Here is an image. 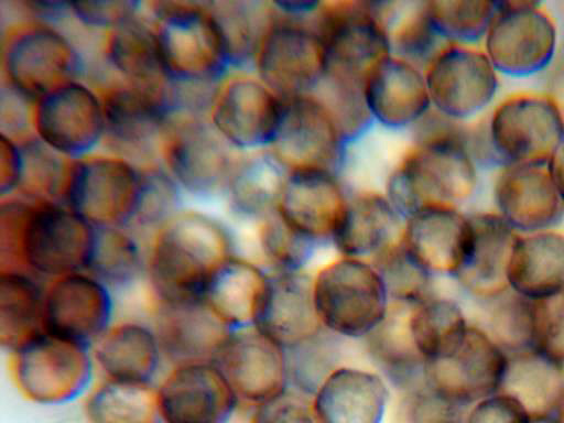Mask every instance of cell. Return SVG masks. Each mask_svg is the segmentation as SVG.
I'll use <instances>...</instances> for the list:
<instances>
[{
    "label": "cell",
    "instance_id": "cell-1",
    "mask_svg": "<svg viewBox=\"0 0 564 423\" xmlns=\"http://www.w3.org/2000/svg\"><path fill=\"white\" fill-rule=\"evenodd\" d=\"M410 132L411 143L388 171L383 192L403 220L429 206L460 208L477 184L463 123L431 110Z\"/></svg>",
    "mask_w": 564,
    "mask_h": 423
},
{
    "label": "cell",
    "instance_id": "cell-2",
    "mask_svg": "<svg viewBox=\"0 0 564 423\" xmlns=\"http://www.w3.org/2000/svg\"><path fill=\"white\" fill-rule=\"evenodd\" d=\"M232 256L234 241L221 223L178 213L162 227L149 263L162 304L203 302L213 275Z\"/></svg>",
    "mask_w": 564,
    "mask_h": 423
},
{
    "label": "cell",
    "instance_id": "cell-3",
    "mask_svg": "<svg viewBox=\"0 0 564 423\" xmlns=\"http://www.w3.org/2000/svg\"><path fill=\"white\" fill-rule=\"evenodd\" d=\"M153 6L167 84L175 88L220 86L234 70L210 1Z\"/></svg>",
    "mask_w": 564,
    "mask_h": 423
},
{
    "label": "cell",
    "instance_id": "cell-4",
    "mask_svg": "<svg viewBox=\"0 0 564 423\" xmlns=\"http://www.w3.org/2000/svg\"><path fill=\"white\" fill-rule=\"evenodd\" d=\"M1 217L9 220V242H17L33 273L63 276L87 270L96 226L64 204L10 200Z\"/></svg>",
    "mask_w": 564,
    "mask_h": 423
},
{
    "label": "cell",
    "instance_id": "cell-5",
    "mask_svg": "<svg viewBox=\"0 0 564 423\" xmlns=\"http://www.w3.org/2000/svg\"><path fill=\"white\" fill-rule=\"evenodd\" d=\"M322 327L344 340H364L387 318L391 301L370 260L337 256L313 274Z\"/></svg>",
    "mask_w": 564,
    "mask_h": 423
},
{
    "label": "cell",
    "instance_id": "cell-6",
    "mask_svg": "<svg viewBox=\"0 0 564 423\" xmlns=\"http://www.w3.org/2000/svg\"><path fill=\"white\" fill-rule=\"evenodd\" d=\"M312 20L273 9L253 59L251 72L283 100L313 95L326 75L325 50Z\"/></svg>",
    "mask_w": 564,
    "mask_h": 423
},
{
    "label": "cell",
    "instance_id": "cell-7",
    "mask_svg": "<svg viewBox=\"0 0 564 423\" xmlns=\"http://www.w3.org/2000/svg\"><path fill=\"white\" fill-rule=\"evenodd\" d=\"M482 42V51L498 74L529 77L553 62L557 29L538 1H495V13Z\"/></svg>",
    "mask_w": 564,
    "mask_h": 423
},
{
    "label": "cell",
    "instance_id": "cell-8",
    "mask_svg": "<svg viewBox=\"0 0 564 423\" xmlns=\"http://www.w3.org/2000/svg\"><path fill=\"white\" fill-rule=\"evenodd\" d=\"M312 21L325 50L326 72L365 80L391 54L373 1L322 0Z\"/></svg>",
    "mask_w": 564,
    "mask_h": 423
},
{
    "label": "cell",
    "instance_id": "cell-9",
    "mask_svg": "<svg viewBox=\"0 0 564 423\" xmlns=\"http://www.w3.org/2000/svg\"><path fill=\"white\" fill-rule=\"evenodd\" d=\"M564 137V118L549 95L520 93L503 99L488 122V140L506 165H546Z\"/></svg>",
    "mask_w": 564,
    "mask_h": 423
},
{
    "label": "cell",
    "instance_id": "cell-10",
    "mask_svg": "<svg viewBox=\"0 0 564 423\" xmlns=\"http://www.w3.org/2000/svg\"><path fill=\"white\" fill-rule=\"evenodd\" d=\"M423 69L432 110L458 123L481 113L498 89V73L476 45L444 43Z\"/></svg>",
    "mask_w": 564,
    "mask_h": 423
},
{
    "label": "cell",
    "instance_id": "cell-11",
    "mask_svg": "<svg viewBox=\"0 0 564 423\" xmlns=\"http://www.w3.org/2000/svg\"><path fill=\"white\" fill-rule=\"evenodd\" d=\"M141 171L113 156H86L73 163L62 195L65 206L97 227L132 223Z\"/></svg>",
    "mask_w": 564,
    "mask_h": 423
},
{
    "label": "cell",
    "instance_id": "cell-12",
    "mask_svg": "<svg viewBox=\"0 0 564 423\" xmlns=\"http://www.w3.org/2000/svg\"><path fill=\"white\" fill-rule=\"evenodd\" d=\"M283 104L251 70L234 72L212 102L209 123L239 153L265 150L278 132Z\"/></svg>",
    "mask_w": 564,
    "mask_h": 423
},
{
    "label": "cell",
    "instance_id": "cell-13",
    "mask_svg": "<svg viewBox=\"0 0 564 423\" xmlns=\"http://www.w3.org/2000/svg\"><path fill=\"white\" fill-rule=\"evenodd\" d=\"M349 148L324 104L313 94L284 100L269 150L286 171L317 169L341 174Z\"/></svg>",
    "mask_w": 564,
    "mask_h": 423
},
{
    "label": "cell",
    "instance_id": "cell-14",
    "mask_svg": "<svg viewBox=\"0 0 564 423\" xmlns=\"http://www.w3.org/2000/svg\"><path fill=\"white\" fill-rule=\"evenodd\" d=\"M4 69L11 90L25 101L36 102L56 88L77 80L82 62L62 33L46 25H33L10 39Z\"/></svg>",
    "mask_w": 564,
    "mask_h": 423
},
{
    "label": "cell",
    "instance_id": "cell-15",
    "mask_svg": "<svg viewBox=\"0 0 564 423\" xmlns=\"http://www.w3.org/2000/svg\"><path fill=\"white\" fill-rule=\"evenodd\" d=\"M35 104L37 140L62 156L86 158L105 137L102 100L78 80L56 88Z\"/></svg>",
    "mask_w": 564,
    "mask_h": 423
},
{
    "label": "cell",
    "instance_id": "cell-16",
    "mask_svg": "<svg viewBox=\"0 0 564 423\" xmlns=\"http://www.w3.org/2000/svg\"><path fill=\"white\" fill-rule=\"evenodd\" d=\"M507 352L482 328L469 325L449 356L425 364L424 383L466 406L499 391Z\"/></svg>",
    "mask_w": 564,
    "mask_h": 423
},
{
    "label": "cell",
    "instance_id": "cell-17",
    "mask_svg": "<svg viewBox=\"0 0 564 423\" xmlns=\"http://www.w3.org/2000/svg\"><path fill=\"white\" fill-rule=\"evenodd\" d=\"M214 362L239 401L253 406L289 389L284 348L254 326L232 330Z\"/></svg>",
    "mask_w": 564,
    "mask_h": 423
},
{
    "label": "cell",
    "instance_id": "cell-18",
    "mask_svg": "<svg viewBox=\"0 0 564 423\" xmlns=\"http://www.w3.org/2000/svg\"><path fill=\"white\" fill-rule=\"evenodd\" d=\"M238 155L210 123L195 120L180 126L165 150L167 173L183 193L199 198L225 196Z\"/></svg>",
    "mask_w": 564,
    "mask_h": 423
},
{
    "label": "cell",
    "instance_id": "cell-19",
    "mask_svg": "<svg viewBox=\"0 0 564 423\" xmlns=\"http://www.w3.org/2000/svg\"><path fill=\"white\" fill-rule=\"evenodd\" d=\"M349 191L341 174L336 172L317 169L288 171L275 212L318 247L330 245Z\"/></svg>",
    "mask_w": 564,
    "mask_h": 423
},
{
    "label": "cell",
    "instance_id": "cell-20",
    "mask_svg": "<svg viewBox=\"0 0 564 423\" xmlns=\"http://www.w3.org/2000/svg\"><path fill=\"white\" fill-rule=\"evenodd\" d=\"M156 394L165 423H228L239 403L214 361L181 364Z\"/></svg>",
    "mask_w": 564,
    "mask_h": 423
},
{
    "label": "cell",
    "instance_id": "cell-21",
    "mask_svg": "<svg viewBox=\"0 0 564 423\" xmlns=\"http://www.w3.org/2000/svg\"><path fill=\"white\" fill-rule=\"evenodd\" d=\"M376 127L410 132L432 110L424 69L395 55L378 62L364 82Z\"/></svg>",
    "mask_w": 564,
    "mask_h": 423
},
{
    "label": "cell",
    "instance_id": "cell-22",
    "mask_svg": "<svg viewBox=\"0 0 564 423\" xmlns=\"http://www.w3.org/2000/svg\"><path fill=\"white\" fill-rule=\"evenodd\" d=\"M111 312L106 283L84 272L63 275L45 294L44 330L88 347L108 330Z\"/></svg>",
    "mask_w": 564,
    "mask_h": 423
},
{
    "label": "cell",
    "instance_id": "cell-23",
    "mask_svg": "<svg viewBox=\"0 0 564 423\" xmlns=\"http://www.w3.org/2000/svg\"><path fill=\"white\" fill-rule=\"evenodd\" d=\"M469 215L459 207L435 205L404 219L400 241L432 276L454 278L469 246Z\"/></svg>",
    "mask_w": 564,
    "mask_h": 423
},
{
    "label": "cell",
    "instance_id": "cell-24",
    "mask_svg": "<svg viewBox=\"0 0 564 423\" xmlns=\"http://www.w3.org/2000/svg\"><path fill=\"white\" fill-rule=\"evenodd\" d=\"M494 195L498 214L518 234L551 230L564 216V198L545 165H506Z\"/></svg>",
    "mask_w": 564,
    "mask_h": 423
},
{
    "label": "cell",
    "instance_id": "cell-25",
    "mask_svg": "<svg viewBox=\"0 0 564 423\" xmlns=\"http://www.w3.org/2000/svg\"><path fill=\"white\" fill-rule=\"evenodd\" d=\"M253 326L288 349L323 327L318 321L313 274L305 271H269L265 291Z\"/></svg>",
    "mask_w": 564,
    "mask_h": 423
},
{
    "label": "cell",
    "instance_id": "cell-26",
    "mask_svg": "<svg viewBox=\"0 0 564 423\" xmlns=\"http://www.w3.org/2000/svg\"><path fill=\"white\" fill-rule=\"evenodd\" d=\"M86 349L43 333L17 351L25 389L42 402H62L76 397L88 377Z\"/></svg>",
    "mask_w": 564,
    "mask_h": 423
},
{
    "label": "cell",
    "instance_id": "cell-27",
    "mask_svg": "<svg viewBox=\"0 0 564 423\" xmlns=\"http://www.w3.org/2000/svg\"><path fill=\"white\" fill-rule=\"evenodd\" d=\"M390 386L377 371L341 365L312 398L321 423H382Z\"/></svg>",
    "mask_w": 564,
    "mask_h": 423
},
{
    "label": "cell",
    "instance_id": "cell-28",
    "mask_svg": "<svg viewBox=\"0 0 564 423\" xmlns=\"http://www.w3.org/2000/svg\"><path fill=\"white\" fill-rule=\"evenodd\" d=\"M470 240L455 276L476 297L490 300L507 290L508 265L518 234L498 213L469 215Z\"/></svg>",
    "mask_w": 564,
    "mask_h": 423
},
{
    "label": "cell",
    "instance_id": "cell-29",
    "mask_svg": "<svg viewBox=\"0 0 564 423\" xmlns=\"http://www.w3.org/2000/svg\"><path fill=\"white\" fill-rule=\"evenodd\" d=\"M105 137L127 150L150 147L170 122L176 104L163 87L130 84L102 100Z\"/></svg>",
    "mask_w": 564,
    "mask_h": 423
},
{
    "label": "cell",
    "instance_id": "cell-30",
    "mask_svg": "<svg viewBox=\"0 0 564 423\" xmlns=\"http://www.w3.org/2000/svg\"><path fill=\"white\" fill-rule=\"evenodd\" d=\"M403 221L382 188L350 189L330 246L338 256L370 260L400 238Z\"/></svg>",
    "mask_w": 564,
    "mask_h": 423
},
{
    "label": "cell",
    "instance_id": "cell-31",
    "mask_svg": "<svg viewBox=\"0 0 564 423\" xmlns=\"http://www.w3.org/2000/svg\"><path fill=\"white\" fill-rule=\"evenodd\" d=\"M161 348L185 362L214 361L231 329L203 302L163 304Z\"/></svg>",
    "mask_w": 564,
    "mask_h": 423
},
{
    "label": "cell",
    "instance_id": "cell-32",
    "mask_svg": "<svg viewBox=\"0 0 564 423\" xmlns=\"http://www.w3.org/2000/svg\"><path fill=\"white\" fill-rule=\"evenodd\" d=\"M509 289L541 300L564 290V235L544 230L519 235L508 265Z\"/></svg>",
    "mask_w": 564,
    "mask_h": 423
},
{
    "label": "cell",
    "instance_id": "cell-33",
    "mask_svg": "<svg viewBox=\"0 0 564 423\" xmlns=\"http://www.w3.org/2000/svg\"><path fill=\"white\" fill-rule=\"evenodd\" d=\"M564 390L563 364L534 349L507 354L500 393L516 399L531 420L555 413Z\"/></svg>",
    "mask_w": 564,
    "mask_h": 423
},
{
    "label": "cell",
    "instance_id": "cell-34",
    "mask_svg": "<svg viewBox=\"0 0 564 423\" xmlns=\"http://www.w3.org/2000/svg\"><path fill=\"white\" fill-rule=\"evenodd\" d=\"M267 281L264 267L235 254L213 275L203 303L231 329L253 326Z\"/></svg>",
    "mask_w": 564,
    "mask_h": 423
},
{
    "label": "cell",
    "instance_id": "cell-35",
    "mask_svg": "<svg viewBox=\"0 0 564 423\" xmlns=\"http://www.w3.org/2000/svg\"><path fill=\"white\" fill-rule=\"evenodd\" d=\"M286 172L269 149L239 153L225 193L232 214L257 224L274 212Z\"/></svg>",
    "mask_w": 564,
    "mask_h": 423
},
{
    "label": "cell",
    "instance_id": "cell-36",
    "mask_svg": "<svg viewBox=\"0 0 564 423\" xmlns=\"http://www.w3.org/2000/svg\"><path fill=\"white\" fill-rule=\"evenodd\" d=\"M411 307L391 303L384 322L364 339L377 371L390 388L402 393L424 383L426 364L409 332L408 314Z\"/></svg>",
    "mask_w": 564,
    "mask_h": 423
},
{
    "label": "cell",
    "instance_id": "cell-37",
    "mask_svg": "<svg viewBox=\"0 0 564 423\" xmlns=\"http://www.w3.org/2000/svg\"><path fill=\"white\" fill-rule=\"evenodd\" d=\"M372 1L391 54L424 68L444 44L432 23L427 0Z\"/></svg>",
    "mask_w": 564,
    "mask_h": 423
},
{
    "label": "cell",
    "instance_id": "cell-38",
    "mask_svg": "<svg viewBox=\"0 0 564 423\" xmlns=\"http://www.w3.org/2000/svg\"><path fill=\"white\" fill-rule=\"evenodd\" d=\"M106 51L112 68L132 85L163 87L166 82L156 28L138 15L111 31Z\"/></svg>",
    "mask_w": 564,
    "mask_h": 423
},
{
    "label": "cell",
    "instance_id": "cell-39",
    "mask_svg": "<svg viewBox=\"0 0 564 423\" xmlns=\"http://www.w3.org/2000/svg\"><path fill=\"white\" fill-rule=\"evenodd\" d=\"M468 326L459 304L437 294L412 306L408 314L412 341L426 364L453 354Z\"/></svg>",
    "mask_w": 564,
    "mask_h": 423
},
{
    "label": "cell",
    "instance_id": "cell-40",
    "mask_svg": "<svg viewBox=\"0 0 564 423\" xmlns=\"http://www.w3.org/2000/svg\"><path fill=\"white\" fill-rule=\"evenodd\" d=\"M28 273L9 270L1 278V333L14 352L45 333L46 292Z\"/></svg>",
    "mask_w": 564,
    "mask_h": 423
},
{
    "label": "cell",
    "instance_id": "cell-41",
    "mask_svg": "<svg viewBox=\"0 0 564 423\" xmlns=\"http://www.w3.org/2000/svg\"><path fill=\"white\" fill-rule=\"evenodd\" d=\"M98 360L110 380L148 384L160 357L156 334L139 325H124L98 340Z\"/></svg>",
    "mask_w": 564,
    "mask_h": 423
},
{
    "label": "cell",
    "instance_id": "cell-42",
    "mask_svg": "<svg viewBox=\"0 0 564 423\" xmlns=\"http://www.w3.org/2000/svg\"><path fill=\"white\" fill-rule=\"evenodd\" d=\"M234 72L251 70L273 15L271 1H210Z\"/></svg>",
    "mask_w": 564,
    "mask_h": 423
},
{
    "label": "cell",
    "instance_id": "cell-43",
    "mask_svg": "<svg viewBox=\"0 0 564 423\" xmlns=\"http://www.w3.org/2000/svg\"><path fill=\"white\" fill-rule=\"evenodd\" d=\"M341 339L322 328L285 350L289 389L313 398L323 381L339 366Z\"/></svg>",
    "mask_w": 564,
    "mask_h": 423
},
{
    "label": "cell",
    "instance_id": "cell-44",
    "mask_svg": "<svg viewBox=\"0 0 564 423\" xmlns=\"http://www.w3.org/2000/svg\"><path fill=\"white\" fill-rule=\"evenodd\" d=\"M364 82L326 72L314 93L330 113L349 147L364 139L376 127L366 102Z\"/></svg>",
    "mask_w": 564,
    "mask_h": 423
},
{
    "label": "cell",
    "instance_id": "cell-45",
    "mask_svg": "<svg viewBox=\"0 0 564 423\" xmlns=\"http://www.w3.org/2000/svg\"><path fill=\"white\" fill-rule=\"evenodd\" d=\"M370 261L381 275L391 303L415 306L435 294V278L408 252L400 238Z\"/></svg>",
    "mask_w": 564,
    "mask_h": 423
},
{
    "label": "cell",
    "instance_id": "cell-46",
    "mask_svg": "<svg viewBox=\"0 0 564 423\" xmlns=\"http://www.w3.org/2000/svg\"><path fill=\"white\" fill-rule=\"evenodd\" d=\"M257 246L269 271H305L319 248L274 210L256 224Z\"/></svg>",
    "mask_w": 564,
    "mask_h": 423
},
{
    "label": "cell",
    "instance_id": "cell-47",
    "mask_svg": "<svg viewBox=\"0 0 564 423\" xmlns=\"http://www.w3.org/2000/svg\"><path fill=\"white\" fill-rule=\"evenodd\" d=\"M94 423H158L161 419L158 394L148 384L109 380L89 402Z\"/></svg>",
    "mask_w": 564,
    "mask_h": 423
},
{
    "label": "cell",
    "instance_id": "cell-48",
    "mask_svg": "<svg viewBox=\"0 0 564 423\" xmlns=\"http://www.w3.org/2000/svg\"><path fill=\"white\" fill-rule=\"evenodd\" d=\"M429 13L443 43L476 45L495 13V1L427 0Z\"/></svg>",
    "mask_w": 564,
    "mask_h": 423
},
{
    "label": "cell",
    "instance_id": "cell-49",
    "mask_svg": "<svg viewBox=\"0 0 564 423\" xmlns=\"http://www.w3.org/2000/svg\"><path fill=\"white\" fill-rule=\"evenodd\" d=\"M122 227H97L87 273L108 284H123L141 270L142 254Z\"/></svg>",
    "mask_w": 564,
    "mask_h": 423
},
{
    "label": "cell",
    "instance_id": "cell-50",
    "mask_svg": "<svg viewBox=\"0 0 564 423\" xmlns=\"http://www.w3.org/2000/svg\"><path fill=\"white\" fill-rule=\"evenodd\" d=\"M490 300V337L507 354L532 348L533 300L510 289Z\"/></svg>",
    "mask_w": 564,
    "mask_h": 423
},
{
    "label": "cell",
    "instance_id": "cell-51",
    "mask_svg": "<svg viewBox=\"0 0 564 423\" xmlns=\"http://www.w3.org/2000/svg\"><path fill=\"white\" fill-rule=\"evenodd\" d=\"M182 189L167 172H141L140 189L132 221L143 226H164L178 213Z\"/></svg>",
    "mask_w": 564,
    "mask_h": 423
},
{
    "label": "cell",
    "instance_id": "cell-52",
    "mask_svg": "<svg viewBox=\"0 0 564 423\" xmlns=\"http://www.w3.org/2000/svg\"><path fill=\"white\" fill-rule=\"evenodd\" d=\"M532 348L564 362V290L533 300Z\"/></svg>",
    "mask_w": 564,
    "mask_h": 423
},
{
    "label": "cell",
    "instance_id": "cell-53",
    "mask_svg": "<svg viewBox=\"0 0 564 423\" xmlns=\"http://www.w3.org/2000/svg\"><path fill=\"white\" fill-rule=\"evenodd\" d=\"M401 401L404 423H463L464 406L425 383L406 391Z\"/></svg>",
    "mask_w": 564,
    "mask_h": 423
},
{
    "label": "cell",
    "instance_id": "cell-54",
    "mask_svg": "<svg viewBox=\"0 0 564 423\" xmlns=\"http://www.w3.org/2000/svg\"><path fill=\"white\" fill-rule=\"evenodd\" d=\"M250 423H321L311 397L288 389L281 395L253 406Z\"/></svg>",
    "mask_w": 564,
    "mask_h": 423
},
{
    "label": "cell",
    "instance_id": "cell-55",
    "mask_svg": "<svg viewBox=\"0 0 564 423\" xmlns=\"http://www.w3.org/2000/svg\"><path fill=\"white\" fill-rule=\"evenodd\" d=\"M141 7L138 1L72 2L70 14L89 28L112 31L137 17Z\"/></svg>",
    "mask_w": 564,
    "mask_h": 423
},
{
    "label": "cell",
    "instance_id": "cell-56",
    "mask_svg": "<svg viewBox=\"0 0 564 423\" xmlns=\"http://www.w3.org/2000/svg\"><path fill=\"white\" fill-rule=\"evenodd\" d=\"M524 408L513 398L497 392L469 409L463 423H531Z\"/></svg>",
    "mask_w": 564,
    "mask_h": 423
},
{
    "label": "cell",
    "instance_id": "cell-57",
    "mask_svg": "<svg viewBox=\"0 0 564 423\" xmlns=\"http://www.w3.org/2000/svg\"><path fill=\"white\" fill-rule=\"evenodd\" d=\"M23 173V150L9 134L0 139V187L1 195L11 194L21 184Z\"/></svg>",
    "mask_w": 564,
    "mask_h": 423
},
{
    "label": "cell",
    "instance_id": "cell-58",
    "mask_svg": "<svg viewBox=\"0 0 564 423\" xmlns=\"http://www.w3.org/2000/svg\"><path fill=\"white\" fill-rule=\"evenodd\" d=\"M321 0H273L271 1L274 11L281 15L311 20L321 7Z\"/></svg>",
    "mask_w": 564,
    "mask_h": 423
},
{
    "label": "cell",
    "instance_id": "cell-59",
    "mask_svg": "<svg viewBox=\"0 0 564 423\" xmlns=\"http://www.w3.org/2000/svg\"><path fill=\"white\" fill-rule=\"evenodd\" d=\"M545 166L564 198V137L551 154Z\"/></svg>",
    "mask_w": 564,
    "mask_h": 423
},
{
    "label": "cell",
    "instance_id": "cell-60",
    "mask_svg": "<svg viewBox=\"0 0 564 423\" xmlns=\"http://www.w3.org/2000/svg\"><path fill=\"white\" fill-rule=\"evenodd\" d=\"M549 96L556 104L564 118V64L560 67L553 78L552 91Z\"/></svg>",
    "mask_w": 564,
    "mask_h": 423
},
{
    "label": "cell",
    "instance_id": "cell-61",
    "mask_svg": "<svg viewBox=\"0 0 564 423\" xmlns=\"http://www.w3.org/2000/svg\"><path fill=\"white\" fill-rule=\"evenodd\" d=\"M555 422L564 423V390L562 392L561 399L558 401L557 408L555 410Z\"/></svg>",
    "mask_w": 564,
    "mask_h": 423
},
{
    "label": "cell",
    "instance_id": "cell-62",
    "mask_svg": "<svg viewBox=\"0 0 564 423\" xmlns=\"http://www.w3.org/2000/svg\"><path fill=\"white\" fill-rule=\"evenodd\" d=\"M531 423H556L555 420L549 417V419H542V420H533Z\"/></svg>",
    "mask_w": 564,
    "mask_h": 423
}]
</instances>
